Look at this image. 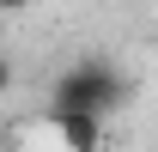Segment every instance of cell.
Wrapping results in <instances>:
<instances>
[{
  "label": "cell",
  "instance_id": "cell-1",
  "mask_svg": "<svg viewBox=\"0 0 158 152\" xmlns=\"http://www.w3.org/2000/svg\"><path fill=\"white\" fill-rule=\"evenodd\" d=\"M128 103V79L110 55H79L67 73L55 79L49 91V116H91V122H110V116Z\"/></svg>",
  "mask_w": 158,
  "mask_h": 152
},
{
  "label": "cell",
  "instance_id": "cell-2",
  "mask_svg": "<svg viewBox=\"0 0 158 152\" xmlns=\"http://www.w3.org/2000/svg\"><path fill=\"white\" fill-rule=\"evenodd\" d=\"M49 128L61 134L67 152H103V122H91V116H49Z\"/></svg>",
  "mask_w": 158,
  "mask_h": 152
},
{
  "label": "cell",
  "instance_id": "cell-3",
  "mask_svg": "<svg viewBox=\"0 0 158 152\" xmlns=\"http://www.w3.org/2000/svg\"><path fill=\"white\" fill-rule=\"evenodd\" d=\"M6 85H12V61L0 55V91H6Z\"/></svg>",
  "mask_w": 158,
  "mask_h": 152
},
{
  "label": "cell",
  "instance_id": "cell-4",
  "mask_svg": "<svg viewBox=\"0 0 158 152\" xmlns=\"http://www.w3.org/2000/svg\"><path fill=\"white\" fill-rule=\"evenodd\" d=\"M24 6H31V0H0V12H24Z\"/></svg>",
  "mask_w": 158,
  "mask_h": 152
}]
</instances>
